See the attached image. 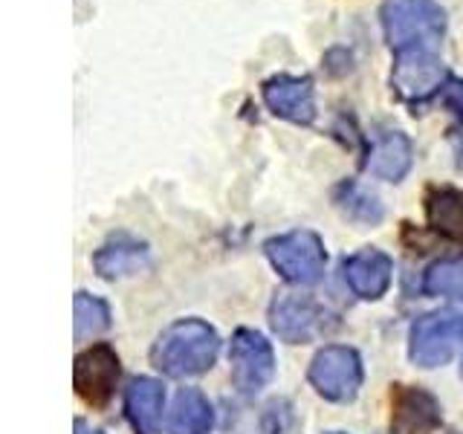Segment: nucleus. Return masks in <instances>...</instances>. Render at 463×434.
Listing matches in <instances>:
<instances>
[{"instance_id": "8", "label": "nucleus", "mask_w": 463, "mask_h": 434, "mask_svg": "<svg viewBox=\"0 0 463 434\" xmlns=\"http://www.w3.org/2000/svg\"><path fill=\"white\" fill-rule=\"evenodd\" d=\"M264 105L293 125H313L316 119V87L310 76H289V72H279L264 81L260 87Z\"/></svg>"}, {"instance_id": "20", "label": "nucleus", "mask_w": 463, "mask_h": 434, "mask_svg": "<svg viewBox=\"0 0 463 434\" xmlns=\"http://www.w3.org/2000/svg\"><path fill=\"white\" fill-rule=\"evenodd\" d=\"M76 339H87V336H96V333L108 330L110 325V310L108 304L90 296V293H79L76 296Z\"/></svg>"}, {"instance_id": "7", "label": "nucleus", "mask_w": 463, "mask_h": 434, "mask_svg": "<svg viewBox=\"0 0 463 434\" xmlns=\"http://www.w3.org/2000/svg\"><path fill=\"white\" fill-rule=\"evenodd\" d=\"M229 359H232V382H235L241 394H255L275 373L272 344L258 330H246V327L238 330L232 336Z\"/></svg>"}, {"instance_id": "3", "label": "nucleus", "mask_w": 463, "mask_h": 434, "mask_svg": "<svg viewBox=\"0 0 463 434\" xmlns=\"http://www.w3.org/2000/svg\"><path fill=\"white\" fill-rule=\"evenodd\" d=\"M264 250L269 264L281 272V278L304 287L322 281L327 255H325V243L316 231L307 229L289 231V235L267 241Z\"/></svg>"}, {"instance_id": "21", "label": "nucleus", "mask_w": 463, "mask_h": 434, "mask_svg": "<svg viewBox=\"0 0 463 434\" xmlns=\"http://www.w3.org/2000/svg\"><path fill=\"white\" fill-rule=\"evenodd\" d=\"M229 434H279V417L269 409H243V414L229 420Z\"/></svg>"}, {"instance_id": "15", "label": "nucleus", "mask_w": 463, "mask_h": 434, "mask_svg": "<svg viewBox=\"0 0 463 434\" xmlns=\"http://www.w3.org/2000/svg\"><path fill=\"white\" fill-rule=\"evenodd\" d=\"M426 217L429 226L440 238L463 243V192L452 185L431 188L426 197Z\"/></svg>"}, {"instance_id": "9", "label": "nucleus", "mask_w": 463, "mask_h": 434, "mask_svg": "<svg viewBox=\"0 0 463 434\" xmlns=\"http://www.w3.org/2000/svg\"><path fill=\"white\" fill-rule=\"evenodd\" d=\"M72 382L84 402L105 405L116 382H119V356L110 344H93L84 354L76 356V368H72Z\"/></svg>"}, {"instance_id": "12", "label": "nucleus", "mask_w": 463, "mask_h": 434, "mask_svg": "<svg viewBox=\"0 0 463 434\" xmlns=\"http://www.w3.org/2000/svg\"><path fill=\"white\" fill-rule=\"evenodd\" d=\"M345 281L354 289L359 298H383L385 289L391 287V272H394V264L391 258L380 250H362L356 255H351L345 260Z\"/></svg>"}, {"instance_id": "19", "label": "nucleus", "mask_w": 463, "mask_h": 434, "mask_svg": "<svg viewBox=\"0 0 463 434\" xmlns=\"http://www.w3.org/2000/svg\"><path fill=\"white\" fill-rule=\"evenodd\" d=\"M423 287L429 296H446L463 301V258H446L426 269Z\"/></svg>"}, {"instance_id": "16", "label": "nucleus", "mask_w": 463, "mask_h": 434, "mask_svg": "<svg viewBox=\"0 0 463 434\" xmlns=\"http://www.w3.org/2000/svg\"><path fill=\"white\" fill-rule=\"evenodd\" d=\"M145 260H148L145 243L128 235H116L96 252L93 264L101 278H122V275L139 272V267H145Z\"/></svg>"}, {"instance_id": "6", "label": "nucleus", "mask_w": 463, "mask_h": 434, "mask_svg": "<svg viewBox=\"0 0 463 434\" xmlns=\"http://www.w3.org/2000/svg\"><path fill=\"white\" fill-rule=\"evenodd\" d=\"M310 382L325 400H354L362 385V362L356 351L342 344H330L325 351H318L310 362Z\"/></svg>"}, {"instance_id": "17", "label": "nucleus", "mask_w": 463, "mask_h": 434, "mask_svg": "<svg viewBox=\"0 0 463 434\" xmlns=\"http://www.w3.org/2000/svg\"><path fill=\"white\" fill-rule=\"evenodd\" d=\"M214 423L209 400L197 388H183L171 409V434H206Z\"/></svg>"}, {"instance_id": "22", "label": "nucleus", "mask_w": 463, "mask_h": 434, "mask_svg": "<svg viewBox=\"0 0 463 434\" xmlns=\"http://www.w3.org/2000/svg\"><path fill=\"white\" fill-rule=\"evenodd\" d=\"M446 105L452 108L458 116H463V79L446 84Z\"/></svg>"}, {"instance_id": "11", "label": "nucleus", "mask_w": 463, "mask_h": 434, "mask_svg": "<svg viewBox=\"0 0 463 434\" xmlns=\"http://www.w3.org/2000/svg\"><path fill=\"white\" fill-rule=\"evenodd\" d=\"M411 139L402 130H376L365 154V171L376 180L400 183L411 171Z\"/></svg>"}, {"instance_id": "5", "label": "nucleus", "mask_w": 463, "mask_h": 434, "mask_svg": "<svg viewBox=\"0 0 463 434\" xmlns=\"http://www.w3.org/2000/svg\"><path fill=\"white\" fill-rule=\"evenodd\" d=\"M463 344V313H429L411 327L409 356L420 368H438Z\"/></svg>"}, {"instance_id": "10", "label": "nucleus", "mask_w": 463, "mask_h": 434, "mask_svg": "<svg viewBox=\"0 0 463 434\" xmlns=\"http://www.w3.org/2000/svg\"><path fill=\"white\" fill-rule=\"evenodd\" d=\"M269 322H272V330L279 333L284 342L301 344L325 330V310L307 296L284 293L272 301Z\"/></svg>"}, {"instance_id": "2", "label": "nucleus", "mask_w": 463, "mask_h": 434, "mask_svg": "<svg viewBox=\"0 0 463 434\" xmlns=\"http://www.w3.org/2000/svg\"><path fill=\"white\" fill-rule=\"evenodd\" d=\"M380 18L394 55L409 50H438L446 33V12L438 0H385Z\"/></svg>"}, {"instance_id": "1", "label": "nucleus", "mask_w": 463, "mask_h": 434, "mask_svg": "<svg viewBox=\"0 0 463 434\" xmlns=\"http://www.w3.org/2000/svg\"><path fill=\"white\" fill-rule=\"evenodd\" d=\"M217 354H221V339L214 327L200 318H185L163 330V336L151 347V362L168 376H194L209 371Z\"/></svg>"}, {"instance_id": "23", "label": "nucleus", "mask_w": 463, "mask_h": 434, "mask_svg": "<svg viewBox=\"0 0 463 434\" xmlns=\"http://www.w3.org/2000/svg\"><path fill=\"white\" fill-rule=\"evenodd\" d=\"M76 434H101V431H96V429H87V426L81 423V420H79V423H76Z\"/></svg>"}, {"instance_id": "4", "label": "nucleus", "mask_w": 463, "mask_h": 434, "mask_svg": "<svg viewBox=\"0 0 463 434\" xmlns=\"http://www.w3.org/2000/svg\"><path fill=\"white\" fill-rule=\"evenodd\" d=\"M449 81L452 79H449V70L438 50H409L394 55L391 87L409 105H423L431 96L446 90Z\"/></svg>"}, {"instance_id": "13", "label": "nucleus", "mask_w": 463, "mask_h": 434, "mask_svg": "<svg viewBox=\"0 0 463 434\" xmlns=\"http://www.w3.org/2000/svg\"><path fill=\"white\" fill-rule=\"evenodd\" d=\"M394 426L405 434H429L440 426V405L420 388L394 391Z\"/></svg>"}, {"instance_id": "18", "label": "nucleus", "mask_w": 463, "mask_h": 434, "mask_svg": "<svg viewBox=\"0 0 463 434\" xmlns=\"http://www.w3.org/2000/svg\"><path fill=\"white\" fill-rule=\"evenodd\" d=\"M336 203L339 209L354 217L359 223H380L383 221V203L376 200V194H371L368 188H362L359 183H342L336 188Z\"/></svg>"}, {"instance_id": "14", "label": "nucleus", "mask_w": 463, "mask_h": 434, "mask_svg": "<svg viewBox=\"0 0 463 434\" xmlns=\"http://www.w3.org/2000/svg\"><path fill=\"white\" fill-rule=\"evenodd\" d=\"M163 402H165V391L156 380H148V376L134 380L125 394V411L130 426L139 434H156L159 420H163Z\"/></svg>"}, {"instance_id": "24", "label": "nucleus", "mask_w": 463, "mask_h": 434, "mask_svg": "<svg viewBox=\"0 0 463 434\" xmlns=\"http://www.w3.org/2000/svg\"><path fill=\"white\" fill-rule=\"evenodd\" d=\"M460 373H463V362H460Z\"/></svg>"}]
</instances>
